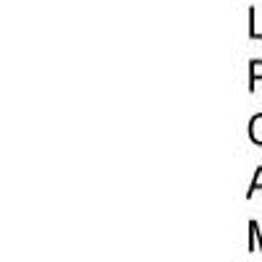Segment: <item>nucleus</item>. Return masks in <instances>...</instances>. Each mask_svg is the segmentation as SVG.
Listing matches in <instances>:
<instances>
[{
	"label": "nucleus",
	"mask_w": 262,
	"mask_h": 262,
	"mask_svg": "<svg viewBox=\"0 0 262 262\" xmlns=\"http://www.w3.org/2000/svg\"><path fill=\"white\" fill-rule=\"evenodd\" d=\"M249 137H252L254 144H262V113H257L249 121Z\"/></svg>",
	"instance_id": "obj_1"
},
{
	"label": "nucleus",
	"mask_w": 262,
	"mask_h": 262,
	"mask_svg": "<svg viewBox=\"0 0 262 262\" xmlns=\"http://www.w3.org/2000/svg\"><path fill=\"white\" fill-rule=\"evenodd\" d=\"M262 79V60H254L252 63V71H249V86H252V90H254V81H259Z\"/></svg>",
	"instance_id": "obj_2"
},
{
	"label": "nucleus",
	"mask_w": 262,
	"mask_h": 262,
	"mask_svg": "<svg viewBox=\"0 0 262 262\" xmlns=\"http://www.w3.org/2000/svg\"><path fill=\"white\" fill-rule=\"evenodd\" d=\"M257 189H262V168H257L254 179H252V186H249V196H252V194H254Z\"/></svg>",
	"instance_id": "obj_3"
}]
</instances>
